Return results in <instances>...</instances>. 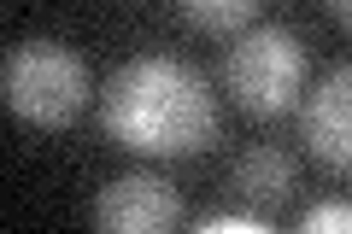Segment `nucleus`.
Masks as SVG:
<instances>
[{
  "mask_svg": "<svg viewBox=\"0 0 352 234\" xmlns=\"http://www.w3.org/2000/svg\"><path fill=\"white\" fill-rule=\"evenodd\" d=\"M329 12H335V18H340V24H346V30H352V0H329Z\"/></svg>",
  "mask_w": 352,
  "mask_h": 234,
  "instance_id": "10",
  "label": "nucleus"
},
{
  "mask_svg": "<svg viewBox=\"0 0 352 234\" xmlns=\"http://www.w3.org/2000/svg\"><path fill=\"white\" fill-rule=\"evenodd\" d=\"M300 141L323 170L352 176V59L335 65L300 106Z\"/></svg>",
  "mask_w": 352,
  "mask_h": 234,
  "instance_id": "5",
  "label": "nucleus"
},
{
  "mask_svg": "<svg viewBox=\"0 0 352 234\" xmlns=\"http://www.w3.org/2000/svg\"><path fill=\"white\" fill-rule=\"evenodd\" d=\"M200 36H241L258 24V0H176Z\"/></svg>",
  "mask_w": 352,
  "mask_h": 234,
  "instance_id": "7",
  "label": "nucleus"
},
{
  "mask_svg": "<svg viewBox=\"0 0 352 234\" xmlns=\"http://www.w3.org/2000/svg\"><path fill=\"white\" fill-rule=\"evenodd\" d=\"M223 88L252 117H282L305 94V41L288 24H252L223 47Z\"/></svg>",
  "mask_w": 352,
  "mask_h": 234,
  "instance_id": "3",
  "label": "nucleus"
},
{
  "mask_svg": "<svg viewBox=\"0 0 352 234\" xmlns=\"http://www.w3.org/2000/svg\"><path fill=\"white\" fill-rule=\"evenodd\" d=\"M0 94H6L12 117H24L36 129H65L88 106L94 88H88V65L76 47L18 41V47H6V65H0Z\"/></svg>",
  "mask_w": 352,
  "mask_h": 234,
  "instance_id": "2",
  "label": "nucleus"
},
{
  "mask_svg": "<svg viewBox=\"0 0 352 234\" xmlns=\"http://www.w3.org/2000/svg\"><path fill=\"white\" fill-rule=\"evenodd\" d=\"M229 187H235L241 199H252V205H282V199L294 194V152L282 147H247L235 164H229Z\"/></svg>",
  "mask_w": 352,
  "mask_h": 234,
  "instance_id": "6",
  "label": "nucleus"
},
{
  "mask_svg": "<svg viewBox=\"0 0 352 234\" xmlns=\"http://www.w3.org/2000/svg\"><path fill=\"white\" fill-rule=\"evenodd\" d=\"M94 222L106 234H164L182 222V194L153 170L118 176L94 194Z\"/></svg>",
  "mask_w": 352,
  "mask_h": 234,
  "instance_id": "4",
  "label": "nucleus"
},
{
  "mask_svg": "<svg viewBox=\"0 0 352 234\" xmlns=\"http://www.w3.org/2000/svg\"><path fill=\"white\" fill-rule=\"evenodd\" d=\"M329 229H352V199H329V205L300 211V234H329Z\"/></svg>",
  "mask_w": 352,
  "mask_h": 234,
  "instance_id": "8",
  "label": "nucleus"
},
{
  "mask_svg": "<svg viewBox=\"0 0 352 234\" xmlns=\"http://www.w3.org/2000/svg\"><path fill=\"white\" fill-rule=\"evenodd\" d=\"M100 129L141 159H188L217 135V94L188 59L141 53L106 76Z\"/></svg>",
  "mask_w": 352,
  "mask_h": 234,
  "instance_id": "1",
  "label": "nucleus"
},
{
  "mask_svg": "<svg viewBox=\"0 0 352 234\" xmlns=\"http://www.w3.org/2000/svg\"><path fill=\"white\" fill-rule=\"evenodd\" d=\"M200 234H270V222L252 211H212V217H200Z\"/></svg>",
  "mask_w": 352,
  "mask_h": 234,
  "instance_id": "9",
  "label": "nucleus"
}]
</instances>
